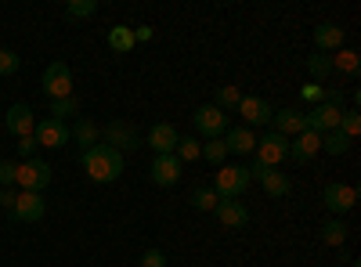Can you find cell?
I'll use <instances>...</instances> for the list:
<instances>
[{"instance_id":"obj_1","label":"cell","mask_w":361,"mask_h":267,"mask_svg":"<svg viewBox=\"0 0 361 267\" xmlns=\"http://www.w3.org/2000/svg\"><path fill=\"white\" fill-rule=\"evenodd\" d=\"M80 163H83L90 181H98V185H109V181H116V177L123 173V156H119L116 148H109V144H90L87 152L80 156Z\"/></svg>"},{"instance_id":"obj_2","label":"cell","mask_w":361,"mask_h":267,"mask_svg":"<svg viewBox=\"0 0 361 267\" xmlns=\"http://www.w3.org/2000/svg\"><path fill=\"white\" fill-rule=\"evenodd\" d=\"M250 185H253L250 166H235V163L217 166V177H214V192H217V199H243Z\"/></svg>"},{"instance_id":"obj_3","label":"cell","mask_w":361,"mask_h":267,"mask_svg":"<svg viewBox=\"0 0 361 267\" xmlns=\"http://www.w3.org/2000/svg\"><path fill=\"white\" fill-rule=\"evenodd\" d=\"M257 163L271 166V170H279L286 159H289V137L275 134V130H267L264 137H257V152H253Z\"/></svg>"},{"instance_id":"obj_4","label":"cell","mask_w":361,"mask_h":267,"mask_svg":"<svg viewBox=\"0 0 361 267\" xmlns=\"http://www.w3.org/2000/svg\"><path fill=\"white\" fill-rule=\"evenodd\" d=\"M15 185L22 192H44L51 185V166L44 159H25V163H15Z\"/></svg>"},{"instance_id":"obj_5","label":"cell","mask_w":361,"mask_h":267,"mask_svg":"<svg viewBox=\"0 0 361 267\" xmlns=\"http://www.w3.org/2000/svg\"><path fill=\"white\" fill-rule=\"evenodd\" d=\"M44 94H47V101L73 98V69L66 62H51L44 69Z\"/></svg>"},{"instance_id":"obj_6","label":"cell","mask_w":361,"mask_h":267,"mask_svg":"<svg viewBox=\"0 0 361 267\" xmlns=\"http://www.w3.org/2000/svg\"><path fill=\"white\" fill-rule=\"evenodd\" d=\"M322 202H325V210L333 213V217H343V213H350L354 206H357V188H354V185H340V181H333V185H325Z\"/></svg>"},{"instance_id":"obj_7","label":"cell","mask_w":361,"mask_h":267,"mask_svg":"<svg viewBox=\"0 0 361 267\" xmlns=\"http://www.w3.org/2000/svg\"><path fill=\"white\" fill-rule=\"evenodd\" d=\"M192 123L206 141H214V137H224V130H228V112H221L217 105H199Z\"/></svg>"},{"instance_id":"obj_8","label":"cell","mask_w":361,"mask_h":267,"mask_svg":"<svg viewBox=\"0 0 361 267\" xmlns=\"http://www.w3.org/2000/svg\"><path fill=\"white\" fill-rule=\"evenodd\" d=\"M250 177H257L271 199H286V195L293 192L289 177H286L282 170H271V166H264V163H257V159H253V166H250Z\"/></svg>"},{"instance_id":"obj_9","label":"cell","mask_w":361,"mask_h":267,"mask_svg":"<svg viewBox=\"0 0 361 267\" xmlns=\"http://www.w3.org/2000/svg\"><path fill=\"white\" fill-rule=\"evenodd\" d=\"M340 120H343V105H329V101H322V105H314V108L307 112V130H314V134L340 130Z\"/></svg>"},{"instance_id":"obj_10","label":"cell","mask_w":361,"mask_h":267,"mask_svg":"<svg viewBox=\"0 0 361 267\" xmlns=\"http://www.w3.org/2000/svg\"><path fill=\"white\" fill-rule=\"evenodd\" d=\"M33 137H37V148H66L69 144V127L62 120H51L47 116V120L37 123Z\"/></svg>"},{"instance_id":"obj_11","label":"cell","mask_w":361,"mask_h":267,"mask_svg":"<svg viewBox=\"0 0 361 267\" xmlns=\"http://www.w3.org/2000/svg\"><path fill=\"white\" fill-rule=\"evenodd\" d=\"M44 210H47V202H44L40 192H18V199H15V206H11V217L33 224V221L44 217Z\"/></svg>"},{"instance_id":"obj_12","label":"cell","mask_w":361,"mask_h":267,"mask_svg":"<svg viewBox=\"0 0 361 267\" xmlns=\"http://www.w3.org/2000/svg\"><path fill=\"white\" fill-rule=\"evenodd\" d=\"M238 116H243L246 127H267L271 116H275V108H271L264 98H246L243 94V101H238Z\"/></svg>"},{"instance_id":"obj_13","label":"cell","mask_w":361,"mask_h":267,"mask_svg":"<svg viewBox=\"0 0 361 267\" xmlns=\"http://www.w3.org/2000/svg\"><path fill=\"white\" fill-rule=\"evenodd\" d=\"M4 127H8L15 137H33L37 116H33V108H29V105H11L8 116H4Z\"/></svg>"},{"instance_id":"obj_14","label":"cell","mask_w":361,"mask_h":267,"mask_svg":"<svg viewBox=\"0 0 361 267\" xmlns=\"http://www.w3.org/2000/svg\"><path fill=\"white\" fill-rule=\"evenodd\" d=\"M105 144L123 156V152H130V148H137V130L130 123H123V120H116V123L105 127Z\"/></svg>"},{"instance_id":"obj_15","label":"cell","mask_w":361,"mask_h":267,"mask_svg":"<svg viewBox=\"0 0 361 267\" xmlns=\"http://www.w3.org/2000/svg\"><path fill=\"white\" fill-rule=\"evenodd\" d=\"M271 123H275V134L296 137V134L307 130V112H300V108H282V112L271 116Z\"/></svg>"},{"instance_id":"obj_16","label":"cell","mask_w":361,"mask_h":267,"mask_svg":"<svg viewBox=\"0 0 361 267\" xmlns=\"http://www.w3.org/2000/svg\"><path fill=\"white\" fill-rule=\"evenodd\" d=\"M343 40H347V29H340L336 22H318L314 25V47H318V54L340 51Z\"/></svg>"},{"instance_id":"obj_17","label":"cell","mask_w":361,"mask_h":267,"mask_svg":"<svg viewBox=\"0 0 361 267\" xmlns=\"http://www.w3.org/2000/svg\"><path fill=\"white\" fill-rule=\"evenodd\" d=\"M152 185H159V188H173L177 181H180V163H177V156H156L152 159Z\"/></svg>"},{"instance_id":"obj_18","label":"cell","mask_w":361,"mask_h":267,"mask_svg":"<svg viewBox=\"0 0 361 267\" xmlns=\"http://www.w3.org/2000/svg\"><path fill=\"white\" fill-rule=\"evenodd\" d=\"M318 152H322V134L314 130H304V134H296V141H289V159L296 163H311Z\"/></svg>"},{"instance_id":"obj_19","label":"cell","mask_w":361,"mask_h":267,"mask_svg":"<svg viewBox=\"0 0 361 267\" xmlns=\"http://www.w3.org/2000/svg\"><path fill=\"white\" fill-rule=\"evenodd\" d=\"M177 127L173 123H156L152 130H148V148H152L156 156H173V148H177Z\"/></svg>"},{"instance_id":"obj_20","label":"cell","mask_w":361,"mask_h":267,"mask_svg":"<svg viewBox=\"0 0 361 267\" xmlns=\"http://www.w3.org/2000/svg\"><path fill=\"white\" fill-rule=\"evenodd\" d=\"M224 144L235 156H253L257 152V134L250 127H231V130H224Z\"/></svg>"},{"instance_id":"obj_21","label":"cell","mask_w":361,"mask_h":267,"mask_svg":"<svg viewBox=\"0 0 361 267\" xmlns=\"http://www.w3.org/2000/svg\"><path fill=\"white\" fill-rule=\"evenodd\" d=\"M214 213H217V221L224 228H246L250 224V210H246L243 202H235V199H221Z\"/></svg>"},{"instance_id":"obj_22","label":"cell","mask_w":361,"mask_h":267,"mask_svg":"<svg viewBox=\"0 0 361 267\" xmlns=\"http://www.w3.org/2000/svg\"><path fill=\"white\" fill-rule=\"evenodd\" d=\"M98 134H102V130H98V123H90L87 116H80V120L69 127V141H76V144L83 148V152H87L90 144H98Z\"/></svg>"},{"instance_id":"obj_23","label":"cell","mask_w":361,"mask_h":267,"mask_svg":"<svg viewBox=\"0 0 361 267\" xmlns=\"http://www.w3.org/2000/svg\"><path fill=\"white\" fill-rule=\"evenodd\" d=\"M333 62V73H343V76H357L361 73V54L354 47H340L336 58H329Z\"/></svg>"},{"instance_id":"obj_24","label":"cell","mask_w":361,"mask_h":267,"mask_svg":"<svg viewBox=\"0 0 361 267\" xmlns=\"http://www.w3.org/2000/svg\"><path fill=\"white\" fill-rule=\"evenodd\" d=\"M134 29L130 25H112L109 29V47L116 51V54H127V51H134Z\"/></svg>"},{"instance_id":"obj_25","label":"cell","mask_w":361,"mask_h":267,"mask_svg":"<svg viewBox=\"0 0 361 267\" xmlns=\"http://www.w3.org/2000/svg\"><path fill=\"white\" fill-rule=\"evenodd\" d=\"M347 224H343V217H329L325 224H322V242L325 246H343L347 242Z\"/></svg>"},{"instance_id":"obj_26","label":"cell","mask_w":361,"mask_h":267,"mask_svg":"<svg viewBox=\"0 0 361 267\" xmlns=\"http://www.w3.org/2000/svg\"><path fill=\"white\" fill-rule=\"evenodd\" d=\"M173 156H177L180 166H185V163H195V159H202V144H195V137H177Z\"/></svg>"},{"instance_id":"obj_27","label":"cell","mask_w":361,"mask_h":267,"mask_svg":"<svg viewBox=\"0 0 361 267\" xmlns=\"http://www.w3.org/2000/svg\"><path fill=\"white\" fill-rule=\"evenodd\" d=\"M238 101H243V91H238V87H231V83L217 87V94H214V105H217L221 112H228V108H238Z\"/></svg>"},{"instance_id":"obj_28","label":"cell","mask_w":361,"mask_h":267,"mask_svg":"<svg viewBox=\"0 0 361 267\" xmlns=\"http://www.w3.org/2000/svg\"><path fill=\"white\" fill-rule=\"evenodd\" d=\"M350 148V137H343L340 130H329V134H322V152H329V156H343Z\"/></svg>"},{"instance_id":"obj_29","label":"cell","mask_w":361,"mask_h":267,"mask_svg":"<svg viewBox=\"0 0 361 267\" xmlns=\"http://www.w3.org/2000/svg\"><path fill=\"white\" fill-rule=\"evenodd\" d=\"M202 159H206V163H214V166H224V159H228V144H224V137L206 141V144H202Z\"/></svg>"},{"instance_id":"obj_30","label":"cell","mask_w":361,"mask_h":267,"mask_svg":"<svg viewBox=\"0 0 361 267\" xmlns=\"http://www.w3.org/2000/svg\"><path fill=\"white\" fill-rule=\"evenodd\" d=\"M188 202L195 206V210H202V213H214V210H217V202H221V199H217V192H214V188H195Z\"/></svg>"},{"instance_id":"obj_31","label":"cell","mask_w":361,"mask_h":267,"mask_svg":"<svg viewBox=\"0 0 361 267\" xmlns=\"http://www.w3.org/2000/svg\"><path fill=\"white\" fill-rule=\"evenodd\" d=\"M66 116H80V98H76V94L51 101V120H62V123H66Z\"/></svg>"},{"instance_id":"obj_32","label":"cell","mask_w":361,"mask_h":267,"mask_svg":"<svg viewBox=\"0 0 361 267\" xmlns=\"http://www.w3.org/2000/svg\"><path fill=\"white\" fill-rule=\"evenodd\" d=\"M307 73L314 76V83L325 80L329 73H333V62H329V54H318V51H314V54L307 58Z\"/></svg>"},{"instance_id":"obj_33","label":"cell","mask_w":361,"mask_h":267,"mask_svg":"<svg viewBox=\"0 0 361 267\" xmlns=\"http://www.w3.org/2000/svg\"><path fill=\"white\" fill-rule=\"evenodd\" d=\"M94 11H98V0H69V4H66L69 18H90Z\"/></svg>"},{"instance_id":"obj_34","label":"cell","mask_w":361,"mask_h":267,"mask_svg":"<svg viewBox=\"0 0 361 267\" xmlns=\"http://www.w3.org/2000/svg\"><path fill=\"white\" fill-rule=\"evenodd\" d=\"M357 130H361V112H357V108H347V112H343V120H340V134L354 141Z\"/></svg>"},{"instance_id":"obj_35","label":"cell","mask_w":361,"mask_h":267,"mask_svg":"<svg viewBox=\"0 0 361 267\" xmlns=\"http://www.w3.org/2000/svg\"><path fill=\"white\" fill-rule=\"evenodd\" d=\"M300 98L311 101V105H322V101H325V87H322V83H314V80H307L304 87H300Z\"/></svg>"},{"instance_id":"obj_36","label":"cell","mask_w":361,"mask_h":267,"mask_svg":"<svg viewBox=\"0 0 361 267\" xmlns=\"http://www.w3.org/2000/svg\"><path fill=\"white\" fill-rule=\"evenodd\" d=\"M18 66H22V58L15 54V51H0V76H15L18 73Z\"/></svg>"},{"instance_id":"obj_37","label":"cell","mask_w":361,"mask_h":267,"mask_svg":"<svg viewBox=\"0 0 361 267\" xmlns=\"http://www.w3.org/2000/svg\"><path fill=\"white\" fill-rule=\"evenodd\" d=\"M141 267H166V253L163 249H148L141 256Z\"/></svg>"},{"instance_id":"obj_38","label":"cell","mask_w":361,"mask_h":267,"mask_svg":"<svg viewBox=\"0 0 361 267\" xmlns=\"http://www.w3.org/2000/svg\"><path fill=\"white\" fill-rule=\"evenodd\" d=\"M15 185V163L0 159V188H11Z\"/></svg>"},{"instance_id":"obj_39","label":"cell","mask_w":361,"mask_h":267,"mask_svg":"<svg viewBox=\"0 0 361 267\" xmlns=\"http://www.w3.org/2000/svg\"><path fill=\"white\" fill-rule=\"evenodd\" d=\"M15 148H18L22 163H25V159H33V152H37V137H18V144H15Z\"/></svg>"},{"instance_id":"obj_40","label":"cell","mask_w":361,"mask_h":267,"mask_svg":"<svg viewBox=\"0 0 361 267\" xmlns=\"http://www.w3.org/2000/svg\"><path fill=\"white\" fill-rule=\"evenodd\" d=\"M15 199H18V192H15V188H0V206H4V210H11Z\"/></svg>"},{"instance_id":"obj_41","label":"cell","mask_w":361,"mask_h":267,"mask_svg":"<svg viewBox=\"0 0 361 267\" xmlns=\"http://www.w3.org/2000/svg\"><path fill=\"white\" fill-rule=\"evenodd\" d=\"M134 40H152V25H137L134 29Z\"/></svg>"},{"instance_id":"obj_42","label":"cell","mask_w":361,"mask_h":267,"mask_svg":"<svg viewBox=\"0 0 361 267\" xmlns=\"http://www.w3.org/2000/svg\"><path fill=\"white\" fill-rule=\"evenodd\" d=\"M350 267H361V263H357V260H354V263H350Z\"/></svg>"}]
</instances>
